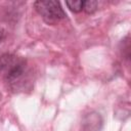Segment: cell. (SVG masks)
Masks as SVG:
<instances>
[{"label":"cell","mask_w":131,"mask_h":131,"mask_svg":"<svg viewBox=\"0 0 131 131\" xmlns=\"http://www.w3.org/2000/svg\"><path fill=\"white\" fill-rule=\"evenodd\" d=\"M26 60L14 54H3L0 57V75L9 83L18 81L25 74Z\"/></svg>","instance_id":"obj_1"},{"label":"cell","mask_w":131,"mask_h":131,"mask_svg":"<svg viewBox=\"0 0 131 131\" xmlns=\"http://www.w3.org/2000/svg\"><path fill=\"white\" fill-rule=\"evenodd\" d=\"M34 6L38 13L48 24H55L58 20L66 17V13L58 1L45 0L36 1Z\"/></svg>","instance_id":"obj_2"},{"label":"cell","mask_w":131,"mask_h":131,"mask_svg":"<svg viewBox=\"0 0 131 131\" xmlns=\"http://www.w3.org/2000/svg\"><path fill=\"white\" fill-rule=\"evenodd\" d=\"M83 3H84V1H82V0H72V1H67L66 2V4H67V6L72 10V11H74V12H79V11H81L82 9H83Z\"/></svg>","instance_id":"obj_3"},{"label":"cell","mask_w":131,"mask_h":131,"mask_svg":"<svg viewBox=\"0 0 131 131\" xmlns=\"http://www.w3.org/2000/svg\"><path fill=\"white\" fill-rule=\"evenodd\" d=\"M97 8V2L96 1H92V0H88V1H84L83 3V9L87 12V13H92L96 10Z\"/></svg>","instance_id":"obj_4"},{"label":"cell","mask_w":131,"mask_h":131,"mask_svg":"<svg viewBox=\"0 0 131 131\" xmlns=\"http://www.w3.org/2000/svg\"><path fill=\"white\" fill-rule=\"evenodd\" d=\"M4 35H5L4 31H3V30H0V42H1V40L4 38Z\"/></svg>","instance_id":"obj_5"}]
</instances>
